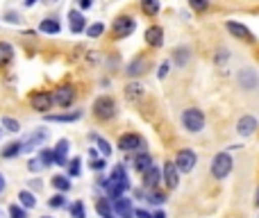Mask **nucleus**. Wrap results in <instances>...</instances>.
<instances>
[{"label":"nucleus","mask_w":259,"mask_h":218,"mask_svg":"<svg viewBox=\"0 0 259 218\" xmlns=\"http://www.w3.org/2000/svg\"><path fill=\"white\" fill-rule=\"evenodd\" d=\"M232 157L228 155V152H219V155L211 159V175H214L216 180H225L230 173H232Z\"/></svg>","instance_id":"1"},{"label":"nucleus","mask_w":259,"mask_h":218,"mask_svg":"<svg viewBox=\"0 0 259 218\" xmlns=\"http://www.w3.org/2000/svg\"><path fill=\"white\" fill-rule=\"evenodd\" d=\"M94 114L98 120H112L116 116V103L109 96H100L94 103Z\"/></svg>","instance_id":"2"},{"label":"nucleus","mask_w":259,"mask_h":218,"mask_svg":"<svg viewBox=\"0 0 259 218\" xmlns=\"http://www.w3.org/2000/svg\"><path fill=\"white\" fill-rule=\"evenodd\" d=\"M182 125L189 129V132H200L205 127V114H202L198 107H189L184 109L182 114Z\"/></svg>","instance_id":"3"},{"label":"nucleus","mask_w":259,"mask_h":218,"mask_svg":"<svg viewBox=\"0 0 259 218\" xmlns=\"http://www.w3.org/2000/svg\"><path fill=\"white\" fill-rule=\"evenodd\" d=\"M134 27H137L134 18L125 14V16H118L116 21H114L112 32H114V36H116V39H125V36H130V34L134 32Z\"/></svg>","instance_id":"4"},{"label":"nucleus","mask_w":259,"mask_h":218,"mask_svg":"<svg viewBox=\"0 0 259 218\" xmlns=\"http://www.w3.org/2000/svg\"><path fill=\"white\" fill-rule=\"evenodd\" d=\"M30 105L41 114H48V109H53L55 105V96H50L48 91H36V94H32Z\"/></svg>","instance_id":"5"},{"label":"nucleus","mask_w":259,"mask_h":218,"mask_svg":"<svg viewBox=\"0 0 259 218\" xmlns=\"http://www.w3.org/2000/svg\"><path fill=\"white\" fill-rule=\"evenodd\" d=\"M175 164H178V168L182 170V173H191L193 168H196L198 164V157L193 150H189V148H184V150L178 152V157H175Z\"/></svg>","instance_id":"6"},{"label":"nucleus","mask_w":259,"mask_h":218,"mask_svg":"<svg viewBox=\"0 0 259 218\" xmlns=\"http://www.w3.org/2000/svg\"><path fill=\"white\" fill-rule=\"evenodd\" d=\"M225 27H228V32L232 36H237L239 41H246V43H255V34H252L250 30H248L246 25H243V23H237V21H228L225 23Z\"/></svg>","instance_id":"7"},{"label":"nucleus","mask_w":259,"mask_h":218,"mask_svg":"<svg viewBox=\"0 0 259 218\" xmlns=\"http://www.w3.org/2000/svg\"><path fill=\"white\" fill-rule=\"evenodd\" d=\"M237 80H239V84H241L243 91H255L259 86V75L252 71V68H243V71H239Z\"/></svg>","instance_id":"8"},{"label":"nucleus","mask_w":259,"mask_h":218,"mask_svg":"<svg viewBox=\"0 0 259 218\" xmlns=\"http://www.w3.org/2000/svg\"><path fill=\"white\" fill-rule=\"evenodd\" d=\"M53 96H55V103L66 109V107H71V103L75 100V89H73L71 84H64V86H59Z\"/></svg>","instance_id":"9"},{"label":"nucleus","mask_w":259,"mask_h":218,"mask_svg":"<svg viewBox=\"0 0 259 218\" xmlns=\"http://www.w3.org/2000/svg\"><path fill=\"white\" fill-rule=\"evenodd\" d=\"M180 173L182 170L178 168V164L175 161H166L164 164V182H166V187L168 189H175L180 184Z\"/></svg>","instance_id":"10"},{"label":"nucleus","mask_w":259,"mask_h":218,"mask_svg":"<svg viewBox=\"0 0 259 218\" xmlns=\"http://www.w3.org/2000/svg\"><path fill=\"white\" fill-rule=\"evenodd\" d=\"M257 127H259V123H257L255 116H241L239 123H237V132L241 134V137H250V134H255Z\"/></svg>","instance_id":"11"},{"label":"nucleus","mask_w":259,"mask_h":218,"mask_svg":"<svg viewBox=\"0 0 259 218\" xmlns=\"http://www.w3.org/2000/svg\"><path fill=\"white\" fill-rule=\"evenodd\" d=\"M114 214H116L118 218H132L134 216V209H132V200L125 196L116 198L114 200Z\"/></svg>","instance_id":"12"},{"label":"nucleus","mask_w":259,"mask_h":218,"mask_svg":"<svg viewBox=\"0 0 259 218\" xmlns=\"http://www.w3.org/2000/svg\"><path fill=\"white\" fill-rule=\"evenodd\" d=\"M146 43L150 46V48H159V46L164 43V30H161L159 25H150L146 30Z\"/></svg>","instance_id":"13"},{"label":"nucleus","mask_w":259,"mask_h":218,"mask_svg":"<svg viewBox=\"0 0 259 218\" xmlns=\"http://www.w3.org/2000/svg\"><path fill=\"white\" fill-rule=\"evenodd\" d=\"M141 146H143V139L139 137V134H123V137L118 139V148L125 152L137 150V148H141Z\"/></svg>","instance_id":"14"},{"label":"nucleus","mask_w":259,"mask_h":218,"mask_svg":"<svg viewBox=\"0 0 259 218\" xmlns=\"http://www.w3.org/2000/svg\"><path fill=\"white\" fill-rule=\"evenodd\" d=\"M68 23H71V30L75 32V34H80V32L87 30V18L82 16V12H77V9H71V12H68Z\"/></svg>","instance_id":"15"},{"label":"nucleus","mask_w":259,"mask_h":218,"mask_svg":"<svg viewBox=\"0 0 259 218\" xmlns=\"http://www.w3.org/2000/svg\"><path fill=\"white\" fill-rule=\"evenodd\" d=\"M161 178H164V170H159L157 166H152L150 170H146V173H143V184H146L148 189H155L157 184H159Z\"/></svg>","instance_id":"16"},{"label":"nucleus","mask_w":259,"mask_h":218,"mask_svg":"<svg viewBox=\"0 0 259 218\" xmlns=\"http://www.w3.org/2000/svg\"><path fill=\"white\" fill-rule=\"evenodd\" d=\"M143 84L141 82H130V84L125 86V98L130 100V103H139V100L143 98Z\"/></svg>","instance_id":"17"},{"label":"nucleus","mask_w":259,"mask_h":218,"mask_svg":"<svg viewBox=\"0 0 259 218\" xmlns=\"http://www.w3.org/2000/svg\"><path fill=\"white\" fill-rule=\"evenodd\" d=\"M148 68V62L143 57H137V59H132V62L127 64V68H125V75L130 77H137V75H141L143 71Z\"/></svg>","instance_id":"18"},{"label":"nucleus","mask_w":259,"mask_h":218,"mask_svg":"<svg viewBox=\"0 0 259 218\" xmlns=\"http://www.w3.org/2000/svg\"><path fill=\"white\" fill-rule=\"evenodd\" d=\"M189 59H191V50H189L187 46H182V48H175V50H173V64H178L180 68L187 66Z\"/></svg>","instance_id":"19"},{"label":"nucleus","mask_w":259,"mask_h":218,"mask_svg":"<svg viewBox=\"0 0 259 218\" xmlns=\"http://www.w3.org/2000/svg\"><path fill=\"white\" fill-rule=\"evenodd\" d=\"M134 168L139 170V173H146V170L152 168V157L148 155V152H141V155L134 159Z\"/></svg>","instance_id":"20"},{"label":"nucleus","mask_w":259,"mask_h":218,"mask_svg":"<svg viewBox=\"0 0 259 218\" xmlns=\"http://www.w3.org/2000/svg\"><path fill=\"white\" fill-rule=\"evenodd\" d=\"M12 59H14V48L9 43H5V41H0V68L12 64Z\"/></svg>","instance_id":"21"},{"label":"nucleus","mask_w":259,"mask_h":218,"mask_svg":"<svg viewBox=\"0 0 259 218\" xmlns=\"http://www.w3.org/2000/svg\"><path fill=\"white\" fill-rule=\"evenodd\" d=\"M161 9V3L159 0H141V12L146 16H157Z\"/></svg>","instance_id":"22"},{"label":"nucleus","mask_w":259,"mask_h":218,"mask_svg":"<svg viewBox=\"0 0 259 218\" xmlns=\"http://www.w3.org/2000/svg\"><path fill=\"white\" fill-rule=\"evenodd\" d=\"M80 118V111H73V114H48L46 116V120H50V123H71V120H77Z\"/></svg>","instance_id":"23"},{"label":"nucleus","mask_w":259,"mask_h":218,"mask_svg":"<svg viewBox=\"0 0 259 218\" xmlns=\"http://www.w3.org/2000/svg\"><path fill=\"white\" fill-rule=\"evenodd\" d=\"M39 30L44 32V34H57V32L62 30V25H59V21H55V18H46V21H41Z\"/></svg>","instance_id":"24"},{"label":"nucleus","mask_w":259,"mask_h":218,"mask_svg":"<svg viewBox=\"0 0 259 218\" xmlns=\"http://www.w3.org/2000/svg\"><path fill=\"white\" fill-rule=\"evenodd\" d=\"M71 143L66 141V139H62V141L57 143V148H55V155H57V166H66V150Z\"/></svg>","instance_id":"25"},{"label":"nucleus","mask_w":259,"mask_h":218,"mask_svg":"<svg viewBox=\"0 0 259 218\" xmlns=\"http://www.w3.org/2000/svg\"><path fill=\"white\" fill-rule=\"evenodd\" d=\"M23 150H25V148H23V143H21V141L7 143V148H5V150H3V157H5V159H9V157H16V155H21Z\"/></svg>","instance_id":"26"},{"label":"nucleus","mask_w":259,"mask_h":218,"mask_svg":"<svg viewBox=\"0 0 259 218\" xmlns=\"http://www.w3.org/2000/svg\"><path fill=\"white\" fill-rule=\"evenodd\" d=\"M50 184H53L57 191H68L71 189V182H68V175H55L53 180H50Z\"/></svg>","instance_id":"27"},{"label":"nucleus","mask_w":259,"mask_h":218,"mask_svg":"<svg viewBox=\"0 0 259 218\" xmlns=\"http://www.w3.org/2000/svg\"><path fill=\"white\" fill-rule=\"evenodd\" d=\"M18 200H21V205L25 207V209H32V207L36 205V198L32 191H21L18 193Z\"/></svg>","instance_id":"28"},{"label":"nucleus","mask_w":259,"mask_h":218,"mask_svg":"<svg viewBox=\"0 0 259 218\" xmlns=\"http://www.w3.org/2000/svg\"><path fill=\"white\" fill-rule=\"evenodd\" d=\"M96 209H98V214L103 218H114V205H109V202L100 200L98 205H96Z\"/></svg>","instance_id":"29"},{"label":"nucleus","mask_w":259,"mask_h":218,"mask_svg":"<svg viewBox=\"0 0 259 218\" xmlns=\"http://www.w3.org/2000/svg\"><path fill=\"white\" fill-rule=\"evenodd\" d=\"M41 164L44 166H53V164H57V155H55V150H48V148H46V150H41Z\"/></svg>","instance_id":"30"},{"label":"nucleus","mask_w":259,"mask_h":218,"mask_svg":"<svg viewBox=\"0 0 259 218\" xmlns=\"http://www.w3.org/2000/svg\"><path fill=\"white\" fill-rule=\"evenodd\" d=\"M189 7H191L196 14H202L209 9V0H189Z\"/></svg>","instance_id":"31"},{"label":"nucleus","mask_w":259,"mask_h":218,"mask_svg":"<svg viewBox=\"0 0 259 218\" xmlns=\"http://www.w3.org/2000/svg\"><path fill=\"white\" fill-rule=\"evenodd\" d=\"M103 32H105V25H103V23H94V25L87 27V36H91V39H98Z\"/></svg>","instance_id":"32"},{"label":"nucleus","mask_w":259,"mask_h":218,"mask_svg":"<svg viewBox=\"0 0 259 218\" xmlns=\"http://www.w3.org/2000/svg\"><path fill=\"white\" fill-rule=\"evenodd\" d=\"M3 127L7 129V132H18V129H21V123H18L16 118H9V116H5V118H3Z\"/></svg>","instance_id":"33"},{"label":"nucleus","mask_w":259,"mask_h":218,"mask_svg":"<svg viewBox=\"0 0 259 218\" xmlns=\"http://www.w3.org/2000/svg\"><path fill=\"white\" fill-rule=\"evenodd\" d=\"M228 59H230V50H228V48H219V50H216V55H214V62L219 64V66H223V64H228Z\"/></svg>","instance_id":"34"},{"label":"nucleus","mask_w":259,"mask_h":218,"mask_svg":"<svg viewBox=\"0 0 259 218\" xmlns=\"http://www.w3.org/2000/svg\"><path fill=\"white\" fill-rule=\"evenodd\" d=\"M9 216L12 218H27L25 207L23 205H9Z\"/></svg>","instance_id":"35"},{"label":"nucleus","mask_w":259,"mask_h":218,"mask_svg":"<svg viewBox=\"0 0 259 218\" xmlns=\"http://www.w3.org/2000/svg\"><path fill=\"white\" fill-rule=\"evenodd\" d=\"M112 180H116V182H125V180H127L125 166H116V168L112 170Z\"/></svg>","instance_id":"36"},{"label":"nucleus","mask_w":259,"mask_h":218,"mask_svg":"<svg viewBox=\"0 0 259 218\" xmlns=\"http://www.w3.org/2000/svg\"><path fill=\"white\" fill-rule=\"evenodd\" d=\"M71 216L73 218H87L84 205H82V202H75V205H71Z\"/></svg>","instance_id":"37"},{"label":"nucleus","mask_w":259,"mask_h":218,"mask_svg":"<svg viewBox=\"0 0 259 218\" xmlns=\"http://www.w3.org/2000/svg\"><path fill=\"white\" fill-rule=\"evenodd\" d=\"M148 202H152V205H161V202H166V193H161V191L150 193V198H148Z\"/></svg>","instance_id":"38"},{"label":"nucleus","mask_w":259,"mask_h":218,"mask_svg":"<svg viewBox=\"0 0 259 218\" xmlns=\"http://www.w3.org/2000/svg\"><path fill=\"white\" fill-rule=\"evenodd\" d=\"M48 207H53V209H59V207H64V196H62V193H57V196L50 198Z\"/></svg>","instance_id":"39"},{"label":"nucleus","mask_w":259,"mask_h":218,"mask_svg":"<svg viewBox=\"0 0 259 218\" xmlns=\"http://www.w3.org/2000/svg\"><path fill=\"white\" fill-rule=\"evenodd\" d=\"M68 175L71 178H75V175H80V159H71V164H68Z\"/></svg>","instance_id":"40"},{"label":"nucleus","mask_w":259,"mask_h":218,"mask_svg":"<svg viewBox=\"0 0 259 218\" xmlns=\"http://www.w3.org/2000/svg\"><path fill=\"white\" fill-rule=\"evenodd\" d=\"M98 148H100V152H103L105 157L112 155V146H109V143L105 141V139H98Z\"/></svg>","instance_id":"41"},{"label":"nucleus","mask_w":259,"mask_h":218,"mask_svg":"<svg viewBox=\"0 0 259 218\" xmlns=\"http://www.w3.org/2000/svg\"><path fill=\"white\" fill-rule=\"evenodd\" d=\"M168 68H170V62H164L159 66V73H157V75H159V80H164V77L168 75Z\"/></svg>","instance_id":"42"},{"label":"nucleus","mask_w":259,"mask_h":218,"mask_svg":"<svg viewBox=\"0 0 259 218\" xmlns=\"http://www.w3.org/2000/svg\"><path fill=\"white\" fill-rule=\"evenodd\" d=\"M5 21L7 23H21V16H18L16 12H7L5 14Z\"/></svg>","instance_id":"43"},{"label":"nucleus","mask_w":259,"mask_h":218,"mask_svg":"<svg viewBox=\"0 0 259 218\" xmlns=\"http://www.w3.org/2000/svg\"><path fill=\"white\" fill-rule=\"evenodd\" d=\"M91 168H94V170H103L105 168V159H94V161H91Z\"/></svg>","instance_id":"44"},{"label":"nucleus","mask_w":259,"mask_h":218,"mask_svg":"<svg viewBox=\"0 0 259 218\" xmlns=\"http://www.w3.org/2000/svg\"><path fill=\"white\" fill-rule=\"evenodd\" d=\"M27 166H30V170H39L44 164H41V159H30V164Z\"/></svg>","instance_id":"45"},{"label":"nucleus","mask_w":259,"mask_h":218,"mask_svg":"<svg viewBox=\"0 0 259 218\" xmlns=\"http://www.w3.org/2000/svg\"><path fill=\"white\" fill-rule=\"evenodd\" d=\"M77 3H80V9H91L94 0H77Z\"/></svg>","instance_id":"46"},{"label":"nucleus","mask_w":259,"mask_h":218,"mask_svg":"<svg viewBox=\"0 0 259 218\" xmlns=\"http://www.w3.org/2000/svg\"><path fill=\"white\" fill-rule=\"evenodd\" d=\"M134 216H137V218H152L146 209H137V211H134Z\"/></svg>","instance_id":"47"},{"label":"nucleus","mask_w":259,"mask_h":218,"mask_svg":"<svg viewBox=\"0 0 259 218\" xmlns=\"http://www.w3.org/2000/svg\"><path fill=\"white\" fill-rule=\"evenodd\" d=\"M3 189H5V175L0 173V191H3Z\"/></svg>","instance_id":"48"},{"label":"nucleus","mask_w":259,"mask_h":218,"mask_svg":"<svg viewBox=\"0 0 259 218\" xmlns=\"http://www.w3.org/2000/svg\"><path fill=\"white\" fill-rule=\"evenodd\" d=\"M255 207L259 209V187H257V193H255Z\"/></svg>","instance_id":"49"},{"label":"nucleus","mask_w":259,"mask_h":218,"mask_svg":"<svg viewBox=\"0 0 259 218\" xmlns=\"http://www.w3.org/2000/svg\"><path fill=\"white\" fill-rule=\"evenodd\" d=\"M152 218H166L164 211H157V214H152Z\"/></svg>","instance_id":"50"},{"label":"nucleus","mask_w":259,"mask_h":218,"mask_svg":"<svg viewBox=\"0 0 259 218\" xmlns=\"http://www.w3.org/2000/svg\"><path fill=\"white\" fill-rule=\"evenodd\" d=\"M36 3V0H25V5H27V7H32V5H34Z\"/></svg>","instance_id":"51"},{"label":"nucleus","mask_w":259,"mask_h":218,"mask_svg":"<svg viewBox=\"0 0 259 218\" xmlns=\"http://www.w3.org/2000/svg\"><path fill=\"white\" fill-rule=\"evenodd\" d=\"M44 218H48V216H44Z\"/></svg>","instance_id":"52"}]
</instances>
